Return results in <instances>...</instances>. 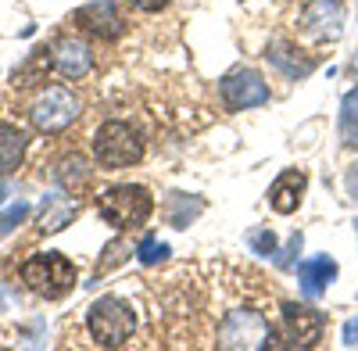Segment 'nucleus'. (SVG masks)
<instances>
[{
	"label": "nucleus",
	"instance_id": "10",
	"mask_svg": "<svg viewBox=\"0 0 358 351\" xmlns=\"http://www.w3.org/2000/svg\"><path fill=\"white\" fill-rule=\"evenodd\" d=\"M283 334L294 348H312L322 337V315L308 305H297V301H283Z\"/></svg>",
	"mask_w": 358,
	"mask_h": 351
},
{
	"label": "nucleus",
	"instance_id": "12",
	"mask_svg": "<svg viewBox=\"0 0 358 351\" xmlns=\"http://www.w3.org/2000/svg\"><path fill=\"white\" fill-rule=\"evenodd\" d=\"M297 280H301V294L305 298H322L326 287L337 280V262L330 255H315L297 266Z\"/></svg>",
	"mask_w": 358,
	"mask_h": 351
},
{
	"label": "nucleus",
	"instance_id": "22",
	"mask_svg": "<svg viewBox=\"0 0 358 351\" xmlns=\"http://www.w3.org/2000/svg\"><path fill=\"white\" fill-rule=\"evenodd\" d=\"M50 62H54V57H47V50H33L29 65L18 72V83H22V86H29V79H36V76H43V72L50 69Z\"/></svg>",
	"mask_w": 358,
	"mask_h": 351
},
{
	"label": "nucleus",
	"instance_id": "19",
	"mask_svg": "<svg viewBox=\"0 0 358 351\" xmlns=\"http://www.w3.org/2000/svg\"><path fill=\"white\" fill-rule=\"evenodd\" d=\"M341 140L348 148H358V86L344 94L341 104Z\"/></svg>",
	"mask_w": 358,
	"mask_h": 351
},
{
	"label": "nucleus",
	"instance_id": "13",
	"mask_svg": "<svg viewBox=\"0 0 358 351\" xmlns=\"http://www.w3.org/2000/svg\"><path fill=\"white\" fill-rule=\"evenodd\" d=\"M54 69L65 79H83L90 69H94V54H90V47L79 43V40H62L57 50H54Z\"/></svg>",
	"mask_w": 358,
	"mask_h": 351
},
{
	"label": "nucleus",
	"instance_id": "18",
	"mask_svg": "<svg viewBox=\"0 0 358 351\" xmlns=\"http://www.w3.org/2000/svg\"><path fill=\"white\" fill-rule=\"evenodd\" d=\"M201 212H204V204H201L197 197H190V201H187V194H172V197H169V222H172L176 229H187Z\"/></svg>",
	"mask_w": 358,
	"mask_h": 351
},
{
	"label": "nucleus",
	"instance_id": "1",
	"mask_svg": "<svg viewBox=\"0 0 358 351\" xmlns=\"http://www.w3.org/2000/svg\"><path fill=\"white\" fill-rule=\"evenodd\" d=\"M86 327H90V337L101 348H122V344H129V337L136 330V308L118 294H104L90 305Z\"/></svg>",
	"mask_w": 358,
	"mask_h": 351
},
{
	"label": "nucleus",
	"instance_id": "6",
	"mask_svg": "<svg viewBox=\"0 0 358 351\" xmlns=\"http://www.w3.org/2000/svg\"><path fill=\"white\" fill-rule=\"evenodd\" d=\"M215 344L219 348H268L273 344V327H268V319L262 312L236 308L222 319Z\"/></svg>",
	"mask_w": 358,
	"mask_h": 351
},
{
	"label": "nucleus",
	"instance_id": "4",
	"mask_svg": "<svg viewBox=\"0 0 358 351\" xmlns=\"http://www.w3.org/2000/svg\"><path fill=\"white\" fill-rule=\"evenodd\" d=\"M94 155L101 169H126L143 158V140L129 122H104L94 133Z\"/></svg>",
	"mask_w": 358,
	"mask_h": 351
},
{
	"label": "nucleus",
	"instance_id": "23",
	"mask_svg": "<svg viewBox=\"0 0 358 351\" xmlns=\"http://www.w3.org/2000/svg\"><path fill=\"white\" fill-rule=\"evenodd\" d=\"M248 244H251V251H255V255L273 258V255H276V233H273V229H251Z\"/></svg>",
	"mask_w": 358,
	"mask_h": 351
},
{
	"label": "nucleus",
	"instance_id": "2",
	"mask_svg": "<svg viewBox=\"0 0 358 351\" xmlns=\"http://www.w3.org/2000/svg\"><path fill=\"white\" fill-rule=\"evenodd\" d=\"M97 212L108 226L115 229H129V226H140L151 219L155 212V197L147 187L140 183H118V187H108L101 197H97Z\"/></svg>",
	"mask_w": 358,
	"mask_h": 351
},
{
	"label": "nucleus",
	"instance_id": "11",
	"mask_svg": "<svg viewBox=\"0 0 358 351\" xmlns=\"http://www.w3.org/2000/svg\"><path fill=\"white\" fill-rule=\"evenodd\" d=\"M305 187H308V176L301 169H283L273 180V187H268V204H273L280 215H294L301 208Z\"/></svg>",
	"mask_w": 358,
	"mask_h": 351
},
{
	"label": "nucleus",
	"instance_id": "26",
	"mask_svg": "<svg viewBox=\"0 0 358 351\" xmlns=\"http://www.w3.org/2000/svg\"><path fill=\"white\" fill-rule=\"evenodd\" d=\"M344 183H348V194H351V197L358 201V162H355V165L348 169V176H344Z\"/></svg>",
	"mask_w": 358,
	"mask_h": 351
},
{
	"label": "nucleus",
	"instance_id": "20",
	"mask_svg": "<svg viewBox=\"0 0 358 351\" xmlns=\"http://www.w3.org/2000/svg\"><path fill=\"white\" fill-rule=\"evenodd\" d=\"M136 255H140L143 266H158V262H165V258H169V244H162L158 237H143V241H140V248H136Z\"/></svg>",
	"mask_w": 358,
	"mask_h": 351
},
{
	"label": "nucleus",
	"instance_id": "27",
	"mask_svg": "<svg viewBox=\"0 0 358 351\" xmlns=\"http://www.w3.org/2000/svg\"><path fill=\"white\" fill-rule=\"evenodd\" d=\"M4 197H8V187H4V183H0V201H4Z\"/></svg>",
	"mask_w": 358,
	"mask_h": 351
},
{
	"label": "nucleus",
	"instance_id": "5",
	"mask_svg": "<svg viewBox=\"0 0 358 351\" xmlns=\"http://www.w3.org/2000/svg\"><path fill=\"white\" fill-rule=\"evenodd\" d=\"M29 119L40 133H62L79 119V97L69 86H47L29 108Z\"/></svg>",
	"mask_w": 358,
	"mask_h": 351
},
{
	"label": "nucleus",
	"instance_id": "25",
	"mask_svg": "<svg viewBox=\"0 0 358 351\" xmlns=\"http://www.w3.org/2000/svg\"><path fill=\"white\" fill-rule=\"evenodd\" d=\"M129 4L136 11H162V8H169V0H129Z\"/></svg>",
	"mask_w": 358,
	"mask_h": 351
},
{
	"label": "nucleus",
	"instance_id": "21",
	"mask_svg": "<svg viewBox=\"0 0 358 351\" xmlns=\"http://www.w3.org/2000/svg\"><path fill=\"white\" fill-rule=\"evenodd\" d=\"M25 219H29V204H25V201L11 204L8 212H0V237H8V233H11V229H18Z\"/></svg>",
	"mask_w": 358,
	"mask_h": 351
},
{
	"label": "nucleus",
	"instance_id": "9",
	"mask_svg": "<svg viewBox=\"0 0 358 351\" xmlns=\"http://www.w3.org/2000/svg\"><path fill=\"white\" fill-rule=\"evenodd\" d=\"M301 29L312 40H337L344 33V4L341 0H312L301 11Z\"/></svg>",
	"mask_w": 358,
	"mask_h": 351
},
{
	"label": "nucleus",
	"instance_id": "8",
	"mask_svg": "<svg viewBox=\"0 0 358 351\" xmlns=\"http://www.w3.org/2000/svg\"><path fill=\"white\" fill-rule=\"evenodd\" d=\"M72 22L83 29V33L101 36V40H115V36L126 33V18L118 15L115 0H90V4H83L72 15Z\"/></svg>",
	"mask_w": 358,
	"mask_h": 351
},
{
	"label": "nucleus",
	"instance_id": "16",
	"mask_svg": "<svg viewBox=\"0 0 358 351\" xmlns=\"http://www.w3.org/2000/svg\"><path fill=\"white\" fill-rule=\"evenodd\" d=\"M25 148H29V140L22 129L15 126H0V176H8L22 165L25 158Z\"/></svg>",
	"mask_w": 358,
	"mask_h": 351
},
{
	"label": "nucleus",
	"instance_id": "28",
	"mask_svg": "<svg viewBox=\"0 0 358 351\" xmlns=\"http://www.w3.org/2000/svg\"><path fill=\"white\" fill-rule=\"evenodd\" d=\"M355 233H358V226H355Z\"/></svg>",
	"mask_w": 358,
	"mask_h": 351
},
{
	"label": "nucleus",
	"instance_id": "3",
	"mask_svg": "<svg viewBox=\"0 0 358 351\" xmlns=\"http://www.w3.org/2000/svg\"><path fill=\"white\" fill-rule=\"evenodd\" d=\"M22 283H29L33 294H43L47 301H57L76 287V266L62 251H40L22 266Z\"/></svg>",
	"mask_w": 358,
	"mask_h": 351
},
{
	"label": "nucleus",
	"instance_id": "15",
	"mask_svg": "<svg viewBox=\"0 0 358 351\" xmlns=\"http://www.w3.org/2000/svg\"><path fill=\"white\" fill-rule=\"evenodd\" d=\"M265 57H268V62H273L283 76H290V79H301V76H308V72L315 69L312 57H301L290 43H280V40L268 43V54H265Z\"/></svg>",
	"mask_w": 358,
	"mask_h": 351
},
{
	"label": "nucleus",
	"instance_id": "17",
	"mask_svg": "<svg viewBox=\"0 0 358 351\" xmlns=\"http://www.w3.org/2000/svg\"><path fill=\"white\" fill-rule=\"evenodd\" d=\"M90 176H94V169H90V162L83 155H69V158L57 162V169H54V180L62 183L65 190H72V194H79L90 183Z\"/></svg>",
	"mask_w": 358,
	"mask_h": 351
},
{
	"label": "nucleus",
	"instance_id": "7",
	"mask_svg": "<svg viewBox=\"0 0 358 351\" xmlns=\"http://www.w3.org/2000/svg\"><path fill=\"white\" fill-rule=\"evenodd\" d=\"M219 90H222V101H226L233 111H248V108L268 104V83H265L255 69H236V72H229V76L219 83Z\"/></svg>",
	"mask_w": 358,
	"mask_h": 351
},
{
	"label": "nucleus",
	"instance_id": "24",
	"mask_svg": "<svg viewBox=\"0 0 358 351\" xmlns=\"http://www.w3.org/2000/svg\"><path fill=\"white\" fill-rule=\"evenodd\" d=\"M341 341H344L348 348H358V315L344 323V330H341Z\"/></svg>",
	"mask_w": 358,
	"mask_h": 351
},
{
	"label": "nucleus",
	"instance_id": "14",
	"mask_svg": "<svg viewBox=\"0 0 358 351\" xmlns=\"http://www.w3.org/2000/svg\"><path fill=\"white\" fill-rule=\"evenodd\" d=\"M76 215H79V201L50 194V197H43V204H40V233H57V229H65Z\"/></svg>",
	"mask_w": 358,
	"mask_h": 351
}]
</instances>
